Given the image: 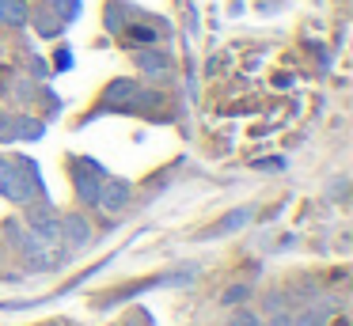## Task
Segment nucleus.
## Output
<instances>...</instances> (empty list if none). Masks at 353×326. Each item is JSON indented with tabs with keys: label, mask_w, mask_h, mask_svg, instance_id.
Segmentation results:
<instances>
[{
	"label": "nucleus",
	"mask_w": 353,
	"mask_h": 326,
	"mask_svg": "<svg viewBox=\"0 0 353 326\" xmlns=\"http://www.w3.org/2000/svg\"><path fill=\"white\" fill-rule=\"evenodd\" d=\"M0 194L12 201H34L42 194V174L34 159H0Z\"/></svg>",
	"instance_id": "f257e3e1"
},
{
	"label": "nucleus",
	"mask_w": 353,
	"mask_h": 326,
	"mask_svg": "<svg viewBox=\"0 0 353 326\" xmlns=\"http://www.w3.org/2000/svg\"><path fill=\"white\" fill-rule=\"evenodd\" d=\"M12 239H16V247H23L31 269H50V265H54V262H50V247L31 232V227H12Z\"/></svg>",
	"instance_id": "f03ea898"
},
{
	"label": "nucleus",
	"mask_w": 353,
	"mask_h": 326,
	"mask_svg": "<svg viewBox=\"0 0 353 326\" xmlns=\"http://www.w3.org/2000/svg\"><path fill=\"white\" fill-rule=\"evenodd\" d=\"M31 232L39 235L46 247H57V243H61V220H57V212L50 209V205L31 209Z\"/></svg>",
	"instance_id": "7ed1b4c3"
},
{
	"label": "nucleus",
	"mask_w": 353,
	"mask_h": 326,
	"mask_svg": "<svg viewBox=\"0 0 353 326\" xmlns=\"http://www.w3.org/2000/svg\"><path fill=\"white\" fill-rule=\"evenodd\" d=\"M95 205L107 212H118L130 205V186L122 179H99V194H95Z\"/></svg>",
	"instance_id": "20e7f679"
},
{
	"label": "nucleus",
	"mask_w": 353,
	"mask_h": 326,
	"mask_svg": "<svg viewBox=\"0 0 353 326\" xmlns=\"http://www.w3.org/2000/svg\"><path fill=\"white\" fill-rule=\"evenodd\" d=\"M61 239H69L72 250H77V247H88V243H92V224H88L84 216L61 220Z\"/></svg>",
	"instance_id": "39448f33"
},
{
	"label": "nucleus",
	"mask_w": 353,
	"mask_h": 326,
	"mask_svg": "<svg viewBox=\"0 0 353 326\" xmlns=\"http://www.w3.org/2000/svg\"><path fill=\"white\" fill-rule=\"evenodd\" d=\"M137 83H133V80H114V83H110V88H107V103L110 106H133V103H137Z\"/></svg>",
	"instance_id": "423d86ee"
},
{
	"label": "nucleus",
	"mask_w": 353,
	"mask_h": 326,
	"mask_svg": "<svg viewBox=\"0 0 353 326\" xmlns=\"http://www.w3.org/2000/svg\"><path fill=\"white\" fill-rule=\"evenodd\" d=\"M137 61H141V68H145L148 76H163L171 68V57H168V53H160V50H141Z\"/></svg>",
	"instance_id": "0eeeda50"
},
{
	"label": "nucleus",
	"mask_w": 353,
	"mask_h": 326,
	"mask_svg": "<svg viewBox=\"0 0 353 326\" xmlns=\"http://www.w3.org/2000/svg\"><path fill=\"white\" fill-rule=\"evenodd\" d=\"M0 23L23 27L27 23V0H0Z\"/></svg>",
	"instance_id": "6e6552de"
},
{
	"label": "nucleus",
	"mask_w": 353,
	"mask_h": 326,
	"mask_svg": "<svg viewBox=\"0 0 353 326\" xmlns=\"http://www.w3.org/2000/svg\"><path fill=\"white\" fill-rule=\"evenodd\" d=\"M46 8H50V12H54L61 23H69V19H77L80 0H46Z\"/></svg>",
	"instance_id": "1a4fd4ad"
},
{
	"label": "nucleus",
	"mask_w": 353,
	"mask_h": 326,
	"mask_svg": "<svg viewBox=\"0 0 353 326\" xmlns=\"http://www.w3.org/2000/svg\"><path fill=\"white\" fill-rule=\"evenodd\" d=\"M247 220H251V209H236V212H228V216L221 220V227H216V235L221 232H236V227H243Z\"/></svg>",
	"instance_id": "9d476101"
},
{
	"label": "nucleus",
	"mask_w": 353,
	"mask_h": 326,
	"mask_svg": "<svg viewBox=\"0 0 353 326\" xmlns=\"http://www.w3.org/2000/svg\"><path fill=\"white\" fill-rule=\"evenodd\" d=\"M228 326H262V323H259L254 315H247V311H239V315H232Z\"/></svg>",
	"instance_id": "9b49d317"
},
{
	"label": "nucleus",
	"mask_w": 353,
	"mask_h": 326,
	"mask_svg": "<svg viewBox=\"0 0 353 326\" xmlns=\"http://www.w3.org/2000/svg\"><path fill=\"white\" fill-rule=\"evenodd\" d=\"M296 326H323V315H319V311H307V315L296 318Z\"/></svg>",
	"instance_id": "f8f14e48"
},
{
	"label": "nucleus",
	"mask_w": 353,
	"mask_h": 326,
	"mask_svg": "<svg viewBox=\"0 0 353 326\" xmlns=\"http://www.w3.org/2000/svg\"><path fill=\"white\" fill-rule=\"evenodd\" d=\"M133 34H137L141 42H152V38H156V30H152V27H133Z\"/></svg>",
	"instance_id": "ddd939ff"
},
{
	"label": "nucleus",
	"mask_w": 353,
	"mask_h": 326,
	"mask_svg": "<svg viewBox=\"0 0 353 326\" xmlns=\"http://www.w3.org/2000/svg\"><path fill=\"white\" fill-rule=\"evenodd\" d=\"M224 300H228V303H239V300H247V288H232V292L224 296Z\"/></svg>",
	"instance_id": "4468645a"
}]
</instances>
